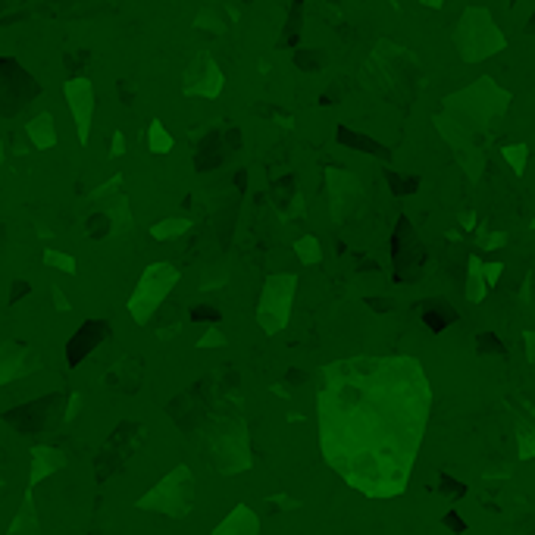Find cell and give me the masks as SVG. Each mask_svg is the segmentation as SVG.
Here are the masks:
<instances>
[{
	"label": "cell",
	"mask_w": 535,
	"mask_h": 535,
	"mask_svg": "<svg viewBox=\"0 0 535 535\" xmlns=\"http://www.w3.org/2000/svg\"><path fill=\"white\" fill-rule=\"evenodd\" d=\"M432 392L410 357H354L323 373L316 394L325 463L370 498H394L410 482Z\"/></svg>",
	"instance_id": "1"
},
{
	"label": "cell",
	"mask_w": 535,
	"mask_h": 535,
	"mask_svg": "<svg viewBox=\"0 0 535 535\" xmlns=\"http://www.w3.org/2000/svg\"><path fill=\"white\" fill-rule=\"evenodd\" d=\"M176 282H179V270L172 263H166V260L150 263L148 270L141 272L135 292H132V298H129L132 319H135L138 325H148L150 319H154V313L163 307V301L170 298V292L176 288Z\"/></svg>",
	"instance_id": "2"
},
{
	"label": "cell",
	"mask_w": 535,
	"mask_h": 535,
	"mask_svg": "<svg viewBox=\"0 0 535 535\" xmlns=\"http://www.w3.org/2000/svg\"><path fill=\"white\" fill-rule=\"evenodd\" d=\"M141 510H154L163 516H185L194 507V479L188 467H176L157 488L138 498Z\"/></svg>",
	"instance_id": "3"
},
{
	"label": "cell",
	"mask_w": 535,
	"mask_h": 535,
	"mask_svg": "<svg viewBox=\"0 0 535 535\" xmlns=\"http://www.w3.org/2000/svg\"><path fill=\"white\" fill-rule=\"evenodd\" d=\"M292 294H294V276L282 272V276H272L263 288V298H260L257 307V323L263 325L266 332H279L285 323H288V310H292Z\"/></svg>",
	"instance_id": "4"
},
{
	"label": "cell",
	"mask_w": 535,
	"mask_h": 535,
	"mask_svg": "<svg viewBox=\"0 0 535 535\" xmlns=\"http://www.w3.org/2000/svg\"><path fill=\"white\" fill-rule=\"evenodd\" d=\"M63 94H66V107L75 119V129H79V141L88 144L91 138V119H94V85L85 75H72L63 85Z\"/></svg>",
	"instance_id": "5"
},
{
	"label": "cell",
	"mask_w": 535,
	"mask_h": 535,
	"mask_svg": "<svg viewBox=\"0 0 535 535\" xmlns=\"http://www.w3.org/2000/svg\"><path fill=\"white\" fill-rule=\"evenodd\" d=\"M223 85H225V75H223V69L213 63V57L203 54V50L194 54V60L185 69V94L213 101V97H219Z\"/></svg>",
	"instance_id": "6"
},
{
	"label": "cell",
	"mask_w": 535,
	"mask_h": 535,
	"mask_svg": "<svg viewBox=\"0 0 535 535\" xmlns=\"http://www.w3.org/2000/svg\"><path fill=\"white\" fill-rule=\"evenodd\" d=\"M110 335V325L103 323V319H88V323L81 325L79 332L69 339V345H66V360H69V366H79L81 360L88 357L91 351H94L97 345H101L103 339Z\"/></svg>",
	"instance_id": "7"
},
{
	"label": "cell",
	"mask_w": 535,
	"mask_h": 535,
	"mask_svg": "<svg viewBox=\"0 0 535 535\" xmlns=\"http://www.w3.org/2000/svg\"><path fill=\"white\" fill-rule=\"evenodd\" d=\"M26 360H38L32 347L22 345V341H3L0 345V385L32 373L34 366H26Z\"/></svg>",
	"instance_id": "8"
},
{
	"label": "cell",
	"mask_w": 535,
	"mask_h": 535,
	"mask_svg": "<svg viewBox=\"0 0 535 535\" xmlns=\"http://www.w3.org/2000/svg\"><path fill=\"white\" fill-rule=\"evenodd\" d=\"M26 135L32 141V148L38 150H54L57 148V122L54 113H38L26 122Z\"/></svg>",
	"instance_id": "9"
},
{
	"label": "cell",
	"mask_w": 535,
	"mask_h": 535,
	"mask_svg": "<svg viewBox=\"0 0 535 535\" xmlns=\"http://www.w3.org/2000/svg\"><path fill=\"white\" fill-rule=\"evenodd\" d=\"M66 463V454L57 451V447H32V476H28V485H38L44 476H50L54 470H60Z\"/></svg>",
	"instance_id": "10"
},
{
	"label": "cell",
	"mask_w": 535,
	"mask_h": 535,
	"mask_svg": "<svg viewBox=\"0 0 535 535\" xmlns=\"http://www.w3.org/2000/svg\"><path fill=\"white\" fill-rule=\"evenodd\" d=\"M257 516H254L251 507H244V504H238L235 510H232L229 516H225L223 523H219L216 529H213V535H257Z\"/></svg>",
	"instance_id": "11"
},
{
	"label": "cell",
	"mask_w": 535,
	"mask_h": 535,
	"mask_svg": "<svg viewBox=\"0 0 535 535\" xmlns=\"http://www.w3.org/2000/svg\"><path fill=\"white\" fill-rule=\"evenodd\" d=\"M7 535H41L38 529V516H34V504H32V495H26V501H22L19 514H16L13 526H10Z\"/></svg>",
	"instance_id": "12"
},
{
	"label": "cell",
	"mask_w": 535,
	"mask_h": 535,
	"mask_svg": "<svg viewBox=\"0 0 535 535\" xmlns=\"http://www.w3.org/2000/svg\"><path fill=\"white\" fill-rule=\"evenodd\" d=\"M188 229H191V219L170 216V219H160L157 225H150V238H154V241H172V238L185 235Z\"/></svg>",
	"instance_id": "13"
},
{
	"label": "cell",
	"mask_w": 535,
	"mask_h": 535,
	"mask_svg": "<svg viewBox=\"0 0 535 535\" xmlns=\"http://www.w3.org/2000/svg\"><path fill=\"white\" fill-rule=\"evenodd\" d=\"M172 148H176V138L170 135V129H166L160 119H154L150 122V129H148V150L163 157V154H170Z\"/></svg>",
	"instance_id": "14"
},
{
	"label": "cell",
	"mask_w": 535,
	"mask_h": 535,
	"mask_svg": "<svg viewBox=\"0 0 535 535\" xmlns=\"http://www.w3.org/2000/svg\"><path fill=\"white\" fill-rule=\"evenodd\" d=\"M113 232H116V225H113L107 210L91 213L88 216V238H107V235H113Z\"/></svg>",
	"instance_id": "15"
},
{
	"label": "cell",
	"mask_w": 535,
	"mask_h": 535,
	"mask_svg": "<svg viewBox=\"0 0 535 535\" xmlns=\"http://www.w3.org/2000/svg\"><path fill=\"white\" fill-rule=\"evenodd\" d=\"M197 28H207V32H225V19H223V16H219L216 13V10H213V7H207V10H203V13H197Z\"/></svg>",
	"instance_id": "16"
},
{
	"label": "cell",
	"mask_w": 535,
	"mask_h": 535,
	"mask_svg": "<svg viewBox=\"0 0 535 535\" xmlns=\"http://www.w3.org/2000/svg\"><path fill=\"white\" fill-rule=\"evenodd\" d=\"M44 263L48 266H54V270H60V272H75V257H69V254H63V251H44Z\"/></svg>",
	"instance_id": "17"
},
{
	"label": "cell",
	"mask_w": 535,
	"mask_h": 535,
	"mask_svg": "<svg viewBox=\"0 0 535 535\" xmlns=\"http://www.w3.org/2000/svg\"><path fill=\"white\" fill-rule=\"evenodd\" d=\"M294 248H298V257L304 260V263H316V260H319V244H316V238H301Z\"/></svg>",
	"instance_id": "18"
},
{
	"label": "cell",
	"mask_w": 535,
	"mask_h": 535,
	"mask_svg": "<svg viewBox=\"0 0 535 535\" xmlns=\"http://www.w3.org/2000/svg\"><path fill=\"white\" fill-rule=\"evenodd\" d=\"M194 323H219V310L216 307H210V304H197V307H191V313H188Z\"/></svg>",
	"instance_id": "19"
},
{
	"label": "cell",
	"mask_w": 535,
	"mask_h": 535,
	"mask_svg": "<svg viewBox=\"0 0 535 535\" xmlns=\"http://www.w3.org/2000/svg\"><path fill=\"white\" fill-rule=\"evenodd\" d=\"M223 345H225V335L219 332L216 325H210V329L203 332V339L197 341V347H201V351H207V347H223Z\"/></svg>",
	"instance_id": "20"
},
{
	"label": "cell",
	"mask_w": 535,
	"mask_h": 535,
	"mask_svg": "<svg viewBox=\"0 0 535 535\" xmlns=\"http://www.w3.org/2000/svg\"><path fill=\"white\" fill-rule=\"evenodd\" d=\"M125 154V135L119 129L113 132V141H110V157H122Z\"/></svg>",
	"instance_id": "21"
},
{
	"label": "cell",
	"mask_w": 535,
	"mask_h": 535,
	"mask_svg": "<svg viewBox=\"0 0 535 535\" xmlns=\"http://www.w3.org/2000/svg\"><path fill=\"white\" fill-rule=\"evenodd\" d=\"M50 298H54V307L60 313L69 310V301H66V294H63V288H57V285H54V288H50Z\"/></svg>",
	"instance_id": "22"
},
{
	"label": "cell",
	"mask_w": 535,
	"mask_h": 535,
	"mask_svg": "<svg viewBox=\"0 0 535 535\" xmlns=\"http://www.w3.org/2000/svg\"><path fill=\"white\" fill-rule=\"evenodd\" d=\"M22 294H28V282H13V294H10V304H16V301L22 298Z\"/></svg>",
	"instance_id": "23"
},
{
	"label": "cell",
	"mask_w": 535,
	"mask_h": 535,
	"mask_svg": "<svg viewBox=\"0 0 535 535\" xmlns=\"http://www.w3.org/2000/svg\"><path fill=\"white\" fill-rule=\"evenodd\" d=\"M0 163H3V141H0Z\"/></svg>",
	"instance_id": "24"
}]
</instances>
